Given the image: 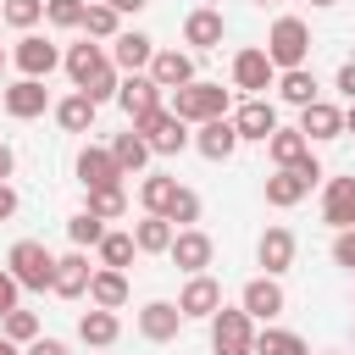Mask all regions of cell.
<instances>
[{
	"label": "cell",
	"instance_id": "52",
	"mask_svg": "<svg viewBox=\"0 0 355 355\" xmlns=\"http://www.w3.org/2000/svg\"><path fill=\"white\" fill-rule=\"evenodd\" d=\"M311 6H338V0H311Z\"/></svg>",
	"mask_w": 355,
	"mask_h": 355
},
{
	"label": "cell",
	"instance_id": "39",
	"mask_svg": "<svg viewBox=\"0 0 355 355\" xmlns=\"http://www.w3.org/2000/svg\"><path fill=\"white\" fill-rule=\"evenodd\" d=\"M133 255H139L133 233H105V239H100V266H116V272H122Z\"/></svg>",
	"mask_w": 355,
	"mask_h": 355
},
{
	"label": "cell",
	"instance_id": "24",
	"mask_svg": "<svg viewBox=\"0 0 355 355\" xmlns=\"http://www.w3.org/2000/svg\"><path fill=\"white\" fill-rule=\"evenodd\" d=\"M222 33H227V22H222V11H211V6H200V11L183 17V44H194V50H216Z\"/></svg>",
	"mask_w": 355,
	"mask_h": 355
},
{
	"label": "cell",
	"instance_id": "5",
	"mask_svg": "<svg viewBox=\"0 0 355 355\" xmlns=\"http://www.w3.org/2000/svg\"><path fill=\"white\" fill-rule=\"evenodd\" d=\"M133 133H139V139H144L155 155H178V150H189V144H194L189 122H178L166 105H161V111H150L144 122H133Z\"/></svg>",
	"mask_w": 355,
	"mask_h": 355
},
{
	"label": "cell",
	"instance_id": "48",
	"mask_svg": "<svg viewBox=\"0 0 355 355\" xmlns=\"http://www.w3.org/2000/svg\"><path fill=\"white\" fill-rule=\"evenodd\" d=\"M11 216H17V189L0 183V222H11Z\"/></svg>",
	"mask_w": 355,
	"mask_h": 355
},
{
	"label": "cell",
	"instance_id": "1",
	"mask_svg": "<svg viewBox=\"0 0 355 355\" xmlns=\"http://www.w3.org/2000/svg\"><path fill=\"white\" fill-rule=\"evenodd\" d=\"M227 105H233V94L222 89V83H211V78H194V83H183V89H172V116L178 122H216V116H227Z\"/></svg>",
	"mask_w": 355,
	"mask_h": 355
},
{
	"label": "cell",
	"instance_id": "3",
	"mask_svg": "<svg viewBox=\"0 0 355 355\" xmlns=\"http://www.w3.org/2000/svg\"><path fill=\"white\" fill-rule=\"evenodd\" d=\"M6 266H11V277H17L28 294H44V288L55 283V255H50L39 239H17L11 255H6Z\"/></svg>",
	"mask_w": 355,
	"mask_h": 355
},
{
	"label": "cell",
	"instance_id": "25",
	"mask_svg": "<svg viewBox=\"0 0 355 355\" xmlns=\"http://www.w3.org/2000/svg\"><path fill=\"white\" fill-rule=\"evenodd\" d=\"M150 78L172 94V89H183V83H194V55L189 50H155V61H150Z\"/></svg>",
	"mask_w": 355,
	"mask_h": 355
},
{
	"label": "cell",
	"instance_id": "21",
	"mask_svg": "<svg viewBox=\"0 0 355 355\" xmlns=\"http://www.w3.org/2000/svg\"><path fill=\"white\" fill-rule=\"evenodd\" d=\"M244 139H239V128H233V116H216V122H200V133H194V150L205 155V161H227L233 150H239Z\"/></svg>",
	"mask_w": 355,
	"mask_h": 355
},
{
	"label": "cell",
	"instance_id": "26",
	"mask_svg": "<svg viewBox=\"0 0 355 355\" xmlns=\"http://www.w3.org/2000/svg\"><path fill=\"white\" fill-rule=\"evenodd\" d=\"M266 155H272V166H277V172H288V166L311 161V139H305L300 128H277V133L266 139Z\"/></svg>",
	"mask_w": 355,
	"mask_h": 355
},
{
	"label": "cell",
	"instance_id": "46",
	"mask_svg": "<svg viewBox=\"0 0 355 355\" xmlns=\"http://www.w3.org/2000/svg\"><path fill=\"white\" fill-rule=\"evenodd\" d=\"M338 94L355 105V61H344V67H338Z\"/></svg>",
	"mask_w": 355,
	"mask_h": 355
},
{
	"label": "cell",
	"instance_id": "45",
	"mask_svg": "<svg viewBox=\"0 0 355 355\" xmlns=\"http://www.w3.org/2000/svg\"><path fill=\"white\" fill-rule=\"evenodd\" d=\"M17 294H22V283L11 277V266H0V316H11V311H17Z\"/></svg>",
	"mask_w": 355,
	"mask_h": 355
},
{
	"label": "cell",
	"instance_id": "49",
	"mask_svg": "<svg viewBox=\"0 0 355 355\" xmlns=\"http://www.w3.org/2000/svg\"><path fill=\"white\" fill-rule=\"evenodd\" d=\"M17 172V155H11V144H0V183Z\"/></svg>",
	"mask_w": 355,
	"mask_h": 355
},
{
	"label": "cell",
	"instance_id": "10",
	"mask_svg": "<svg viewBox=\"0 0 355 355\" xmlns=\"http://www.w3.org/2000/svg\"><path fill=\"white\" fill-rule=\"evenodd\" d=\"M161 100H166V89H161L150 72H133V78H122V89H116V105L128 111V122H144L150 111H161Z\"/></svg>",
	"mask_w": 355,
	"mask_h": 355
},
{
	"label": "cell",
	"instance_id": "11",
	"mask_svg": "<svg viewBox=\"0 0 355 355\" xmlns=\"http://www.w3.org/2000/svg\"><path fill=\"white\" fill-rule=\"evenodd\" d=\"M239 305L250 311V322H277V316H283V305H288V294H283V283H277V277H266V272H261V277H250V283H244Z\"/></svg>",
	"mask_w": 355,
	"mask_h": 355
},
{
	"label": "cell",
	"instance_id": "13",
	"mask_svg": "<svg viewBox=\"0 0 355 355\" xmlns=\"http://www.w3.org/2000/svg\"><path fill=\"white\" fill-rule=\"evenodd\" d=\"M172 266L178 272H189V277H200L205 266H211V255H216V244H211V233H200V227H183L178 239H172Z\"/></svg>",
	"mask_w": 355,
	"mask_h": 355
},
{
	"label": "cell",
	"instance_id": "35",
	"mask_svg": "<svg viewBox=\"0 0 355 355\" xmlns=\"http://www.w3.org/2000/svg\"><path fill=\"white\" fill-rule=\"evenodd\" d=\"M67 239H72V250H100L105 222H100L94 211H78V216H67Z\"/></svg>",
	"mask_w": 355,
	"mask_h": 355
},
{
	"label": "cell",
	"instance_id": "43",
	"mask_svg": "<svg viewBox=\"0 0 355 355\" xmlns=\"http://www.w3.org/2000/svg\"><path fill=\"white\" fill-rule=\"evenodd\" d=\"M116 89H122V72H116V67H105V72H100V78H94L83 94H89L94 105H105V100H116Z\"/></svg>",
	"mask_w": 355,
	"mask_h": 355
},
{
	"label": "cell",
	"instance_id": "38",
	"mask_svg": "<svg viewBox=\"0 0 355 355\" xmlns=\"http://www.w3.org/2000/svg\"><path fill=\"white\" fill-rule=\"evenodd\" d=\"M166 222H172L178 233H183V227H194V222H200V194L178 183V194H172V205H166Z\"/></svg>",
	"mask_w": 355,
	"mask_h": 355
},
{
	"label": "cell",
	"instance_id": "50",
	"mask_svg": "<svg viewBox=\"0 0 355 355\" xmlns=\"http://www.w3.org/2000/svg\"><path fill=\"white\" fill-rule=\"evenodd\" d=\"M111 6H116V11H144L150 0H111Z\"/></svg>",
	"mask_w": 355,
	"mask_h": 355
},
{
	"label": "cell",
	"instance_id": "19",
	"mask_svg": "<svg viewBox=\"0 0 355 355\" xmlns=\"http://www.w3.org/2000/svg\"><path fill=\"white\" fill-rule=\"evenodd\" d=\"M233 128H239V139L266 144V139L277 133V105H272V100H244V105L233 111Z\"/></svg>",
	"mask_w": 355,
	"mask_h": 355
},
{
	"label": "cell",
	"instance_id": "9",
	"mask_svg": "<svg viewBox=\"0 0 355 355\" xmlns=\"http://www.w3.org/2000/svg\"><path fill=\"white\" fill-rule=\"evenodd\" d=\"M272 83H277V67H272L266 50H239L233 55V89H244L250 100H261Z\"/></svg>",
	"mask_w": 355,
	"mask_h": 355
},
{
	"label": "cell",
	"instance_id": "7",
	"mask_svg": "<svg viewBox=\"0 0 355 355\" xmlns=\"http://www.w3.org/2000/svg\"><path fill=\"white\" fill-rule=\"evenodd\" d=\"M150 61H155V39H150V33H139V28H122V33L111 39V67H116L122 78H133V72H150Z\"/></svg>",
	"mask_w": 355,
	"mask_h": 355
},
{
	"label": "cell",
	"instance_id": "2",
	"mask_svg": "<svg viewBox=\"0 0 355 355\" xmlns=\"http://www.w3.org/2000/svg\"><path fill=\"white\" fill-rule=\"evenodd\" d=\"M261 50L272 55V67H277V72L305 67V61H311V28H305V17H277Z\"/></svg>",
	"mask_w": 355,
	"mask_h": 355
},
{
	"label": "cell",
	"instance_id": "37",
	"mask_svg": "<svg viewBox=\"0 0 355 355\" xmlns=\"http://www.w3.org/2000/svg\"><path fill=\"white\" fill-rule=\"evenodd\" d=\"M83 211H94L100 222H116L122 211H128V194H122V183L116 189H89V205Z\"/></svg>",
	"mask_w": 355,
	"mask_h": 355
},
{
	"label": "cell",
	"instance_id": "36",
	"mask_svg": "<svg viewBox=\"0 0 355 355\" xmlns=\"http://www.w3.org/2000/svg\"><path fill=\"white\" fill-rule=\"evenodd\" d=\"M83 33L89 39H116L122 33V11L116 6H89L83 11Z\"/></svg>",
	"mask_w": 355,
	"mask_h": 355
},
{
	"label": "cell",
	"instance_id": "32",
	"mask_svg": "<svg viewBox=\"0 0 355 355\" xmlns=\"http://www.w3.org/2000/svg\"><path fill=\"white\" fill-rule=\"evenodd\" d=\"M255 355H311V344L300 338V333H288V327H261L255 333Z\"/></svg>",
	"mask_w": 355,
	"mask_h": 355
},
{
	"label": "cell",
	"instance_id": "22",
	"mask_svg": "<svg viewBox=\"0 0 355 355\" xmlns=\"http://www.w3.org/2000/svg\"><path fill=\"white\" fill-rule=\"evenodd\" d=\"M89 255L83 250H72V255H55V283H50V294H61V300H83L89 294Z\"/></svg>",
	"mask_w": 355,
	"mask_h": 355
},
{
	"label": "cell",
	"instance_id": "30",
	"mask_svg": "<svg viewBox=\"0 0 355 355\" xmlns=\"http://www.w3.org/2000/svg\"><path fill=\"white\" fill-rule=\"evenodd\" d=\"M277 94H283L288 105H300V111H305L311 100H322V94H316V72H311V67H294V72H277Z\"/></svg>",
	"mask_w": 355,
	"mask_h": 355
},
{
	"label": "cell",
	"instance_id": "53",
	"mask_svg": "<svg viewBox=\"0 0 355 355\" xmlns=\"http://www.w3.org/2000/svg\"><path fill=\"white\" fill-rule=\"evenodd\" d=\"M250 6H272V0H250Z\"/></svg>",
	"mask_w": 355,
	"mask_h": 355
},
{
	"label": "cell",
	"instance_id": "28",
	"mask_svg": "<svg viewBox=\"0 0 355 355\" xmlns=\"http://www.w3.org/2000/svg\"><path fill=\"white\" fill-rule=\"evenodd\" d=\"M78 338H83V344H94V349H111V344L122 338L116 311H100V305H94V311H83V316H78Z\"/></svg>",
	"mask_w": 355,
	"mask_h": 355
},
{
	"label": "cell",
	"instance_id": "33",
	"mask_svg": "<svg viewBox=\"0 0 355 355\" xmlns=\"http://www.w3.org/2000/svg\"><path fill=\"white\" fill-rule=\"evenodd\" d=\"M94 111H100V105H94V100H89L83 89H78V94H67V100L55 105V122H61L67 133H89V122H94Z\"/></svg>",
	"mask_w": 355,
	"mask_h": 355
},
{
	"label": "cell",
	"instance_id": "40",
	"mask_svg": "<svg viewBox=\"0 0 355 355\" xmlns=\"http://www.w3.org/2000/svg\"><path fill=\"white\" fill-rule=\"evenodd\" d=\"M0 338H11V344H33V338H39V316L17 305L11 316H0Z\"/></svg>",
	"mask_w": 355,
	"mask_h": 355
},
{
	"label": "cell",
	"instance_id": "23",
	"mask_svg": "<svg viewBox=\"0 0 355 355\" xmlns=\"http://www.w3.org/2000/svg\"><path fill=\"white\" fill-rule=\"evenodd\" d=\"M255 261L266 266V277H283V272L294 266V233H288V227H266L261 244H255Z\"/></svg>",
	"mask_w": 355,
	"mask_h": 355
},
{
	"label": "cell",
	"instance_id": "29",
	"mask_svg": "<svg viewBox=\"0 0 355 355\" xmlns=\"http://www.w3.org/2000/svg\"><path fill=\"white\" fill-rule=\"evenodd\" d=\"M172 239H178V227H172L166 216H144V222H133V244H139V255H166Z\"/></svg>",
	"mask_w": 355,
	"mask_h": 355
},
{
	"label": "cell",
	"instance_id": "8",
	"mask_svg": "<svg viewBox=\"0 0 355 355\" xmlns=\"http://www.w3.org/2000/svg\"><path fill=\"white\" fill-rule=\"evenodd\" d=\"M11 61H17L22 78H39V83H44V78L61 67V50H55L50 39H39V33H22V39L11 44Z\"/></svg>",
	"mask_w": 355,
	"mask_h": 355
},
{
	"label": "cell",
	"instance_id": "20",
	"mask_svg": "<svg viewBox=\"0 0 355 355\" xmlns=\"http://www.w3.org/2000/svg\"><path fill=\"white\" fill-rule=\"evenodd\" d=\"M300 133H305L311 144L338 139V133H344V105H333V100H311V105L300 111Z\"/></svg>",
	"mask_w": 355,
	"mask_h": 355
},
{
	"label": "cell",
	"instance_id": "51",
	"mask_svg": "<svg viewBox=\"0 0 355 355\" xmlns=\"http://www.w3.org/2000/svg\"><path fill=\"white\" fill-rule=\"evenodd\" d=\"M344 133H355V105H344Z\"/></svg>",
	"mask_w": 355,
	"mask_h": 355
},
{
	"label": "cell",
	"instance_id": "14",
	"mask_svg": "<svg viewBox=\"0 0 355 355\" xmlns=\"http://www.w3.org/2000/svg\"><path fill=\"white\" fill-rule=\"evenodd\" d=\"M178 311H183L189 322H211V316L222 311V283H216V277H205V272H200V277H189V283H183V294H178Z\"/></svg>",
	"mask_w": 355,
	"mask_h": 355
},
{
	"label": "cell",
	"instance_id": "55",
	"mask_svg": "<svg viewBox=\"0 0 355 355\" xmlns=\"http://www.w3.org/2000/svg\"><path fill=\"white\" fill-rule=\"evenodd\" d=\"M0 67H6V50H0Z\"/></svg>",
	"mask_w": 355,
	"mask_h": 355
},
{
	"label": "cell",
	"instance_id": "44",
	"mask_svg": "<svg viewBox=\"0 0 355 355\" xmlns=\"http://www.w3.org/2000/svg\"><path fill=\"white\" fill-rule=\"evenodd\" d=\"M333 261H338V266L355 277V227H344V233L333 239Z\"/></svg>",
	"mask_w": 355,
	"mask_h": 355
},
{
	"label": "cell",
	"instance_id": "41",
	"mask_svg": "<svg viewBox=\"0 0 355 355\" xmlns=\"http://www.w3.org/2000/svg\"><path fill=\"white\" fill-rule=\"evenodd\" d=\"M0 17H6L17 33H33V22L44 17V0H0Z\"/></svg>",
	"mask_w": 355,
	"mask_h": 355
},
{
	"label": "cell",
	"instance_id": "6",
	"mask_svg": "<svg viewBox=\"0 0 355 355\" xmlns=\"http://www.w3.org/2000/svg\"><path fill=\"white\" fill-rule=\"evenodd\" d=\"M322 178V161L311 155V161H300V166H288V172H272L266 178V205H277V211H288V205H300L305 194H311V183Z\"/></svg>",
	"mask_w": 355,
	"mask_h": 355
},
{
	"label": "cell",
	"instance_id": "17",
	"mask_svg": "<svg viewBox=\"0 0 355 355\" xmlns=\"http://www.w3.org/2000/svg\"><path fill=\"white\" fill-rule=\"evenodd\" d=\"M183 322H189V316H183V311H178L172 300H150V305L139 311V333H144L150 344H172Z\"/></svg>",
	"mask_w": 355,
	"mask_h": 355
},
{
	"label": "cell",
	"instance_id": "15",
	"mask_svg": "<svg viewBox=\"0 0 355 355\" xmlns=\"http://www.w3.org/2000/svg\"><path fill=\"white\" fill-rule=\"evenodd\" d=\"M61 67H67V78H72L78 89H89V83L111 67V50H105V44H94V39H83V44H72V50L61 55Z\"/></svg>",
	"mask_w": 355,
	"mask_h": 355
},
{
	"label": "cell",
	"instance_id": "42",
	"mask_svg": "<svg viewBox=\"0 0 355 355\" xmlns=\"http://www.w3.org/2000/svg\"><path fill=\"white\" fill-rule=\"evenodd\" d=\"M89 0H44V22L50 28H83Z\"/></svg>",
	"mask_w": 355,
	"mask_h": 355
},
{
	"label": "cell",
	"instance_id": "34",
	"mask_svg": "<svg viewBox=\"0 0 355 355\" xmlns=\"http://www.w3.org/2000/svg\"><path fill=\"white\" fill-rule=\"evenodd\" d=\"M111 155H116V166H122V178H128V172H139V166H144L155 150H150V144H144V139L128 128V133H116V139H111Z\"/></svg>",
	"mask_w": 355,
	"mask_h": 355
},
{
	"label": "cell",
	"instance_id": "16",
	"mask_svg": "<svg viewBox=\"0 0 355 355\" xmlns=\"http://www.w3.org/2000/svg\"><path fill=\"white\" fill-rule=\"evenodd\" d=\"M78 183H83V189H116V183H122L116 155L100 150V144H83V150H78Z\"/></svg>",
	"mask_w": 355,
	"mask_h": 355
},
{
	"label": "cell",
	"instance_id": "31",
	"mask_svg": "<svg viewBox=\"0 0 355 355\" xmlns=\"http://www.w3.org/2000/svg\"><path fill=\"white\" fill-rule=\"evenodd\" d=\"M172 194H178V178H166V172H150V178L139 183V205H144V216H166Z\"/></svg>",
	"mask_w": 355,
	"mask_h": 355
},
{
	"label": "cell",
	"instance_id": "47",
	"mask_svg": "<svg viewBox=\"0 0 355 355\" xmlns=\"http://www.w3.org/2000/svg\"><path fill=\"white\" fill-rule=\"evenodd\" d=\"M22 355H67V344H61V338H33Z\"/></svg>",
	"mask_w": 355,
	"mask_h": 355
},
{
	"label": "cell",
	"instance_id": "27",
	"mask_svg": "<svg viewBox=\"0 0 355 355\" xmlns=\"http://www.w3.org/2000/svg\"><path fill=\"white\" fill-rule=\"evenodd\" d=\"M89 305H100V311H122V305H128V272L100 266V272L89 277Z\"/></svg>",
	"mask_w": 355,
	"mask_h": 355
},
{
	"label": "cell",
	"instance_id": "18",
	"mask_svg": "<svg viewBox=\"0 0 355 355\" xmlns=\"http://www.w3.org/2000/svg\"><path fill=\"white\" fill-rule=\"evenodd\" d=\"M322 222L333 233L355 227V178H327V194H322Z\"/></svg>",
	"mask_w": 355,
	"mask_h": 355
},
{
	"label": "cell",
	"instance_id": "12",
	"mask_svg": "<svg viewBox=\"0 0 355 355\" xmlns=\"http://www.w3.org/2000/svg\"><path fill=\"white\" fill-rule=\"evenodd\" d=\"M0 105H6V116L33 122V116H44V111H50V89H44L39 78H17V83L0 94Z\"/></svg>",
	"mask_w": 355,
	"mask_h": 355
},
{
	"label": "cell",
	"instance_id": "4",
	"mask_svg": "<svg viewBox=\"0 0 355 355\" xmlns=\"http://www.w3.org/2000/svg\"><path fill=\"white\" fill-rule=\"evenodd\" d=\"M211 349L216 355H255V322L244 305H222L211 316Z\"/></svg>",
	"mask_w": 355,
	"mask_h": 355
},
{
	"label": "cell",
	"instance_id": "54",
	"mask_svg": "<svg viewBox=\"0 0 355 355\" xmlns=\"http://www.w3.org/2000/svg\"><path fill=\"white\" fill-rule=\"evenodd\" d=\"M89 6H111V0H89Z\"/></svg>",
	"mask_w": 355,
	"mask_h": 355
}]
</instances>
